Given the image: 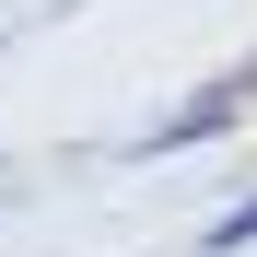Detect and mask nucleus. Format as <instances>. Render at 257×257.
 <instances>
[{"instance_id":"f257e3e1","label":"nucleus","mask_w":257,"mask_h":257,"mask_svg":"<svg viewBox=\"0 0 257 257\" xmlns=\"http://www.w3.org/2000/svg\"><path fill=\"white\" fill-rule=\"evenodd\" d=\"M210 245H257V199L234 210V222H210Z\"/></svg>"}]
</instances>
